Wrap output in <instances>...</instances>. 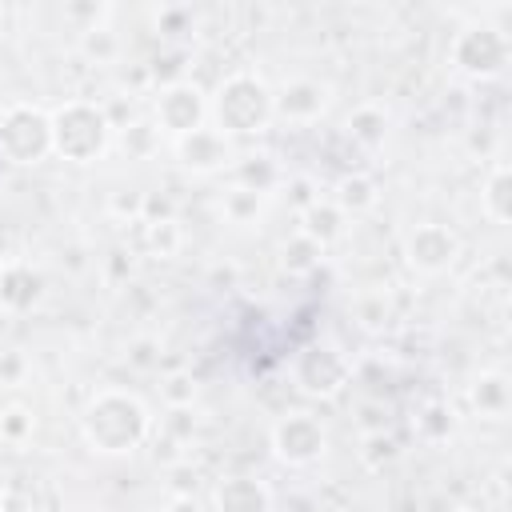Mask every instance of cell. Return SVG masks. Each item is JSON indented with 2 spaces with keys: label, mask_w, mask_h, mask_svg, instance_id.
<instances>
[{
  "label": "cell",
  "mask_w": 512,
  "mask_h": 512,
  "mask_svg": "<svg viewBox=\"0 0 512 512\" xmlns=\"http://www.w3.org/2000/svg\"><path fill=\"white\" fill-rule=\"evenodd\" d=\"M152 432V416L136 392L100 388L80 412V436L100 456H128Z\"/></svg>",
  "instance_id": "obj_1"
},
{
  "label": "cell",
  "mask_w": 512,
  "mask_h": 512,
  "mask_svg": "<svg viewBox=\"0 0 512 512\" xmlns=\"http://www.w3.org/2000/svg\"><path fill=\"white\" fill-rule=\"evenodd\" d=\"M332 104V88L312 76H292L272 88V116L284 124H316Z\"/></svg>",
  "instance_id": "obj_10"
},
{
  "label": "cell",
  "mask_w": 512,
  "mask_h": 512,
  "mask_svg": "<svg viewBox=\"0 0 512 512\" xmlns=\"http://www.w3.org/2000/svg\"><path fill=\"white\" fill-rule=\"evenodd\" d=\"M52 152L68 164H96L112 148V120L92 100H64L52 112Z\"/></svg>",
  "instance_id": "obj_3"
},
{
  "label": "cell",
  "mask_w": 512,
  "mask_h": 512,
  "mask_svg": "<svg viewBox=\"0 0 512 512\" xmlns=\"http://www.w3.org/2000/svg\"><path fill=\"white\" fill-rule=\"evenodd\" d=\"M320 244H312L308 236H288L284 240V248H280V268L284 272H292V276H308V272H316V264H320Z\"/></svg>",
  "instance_id": "obj_23"
},
{
  "label": "cell",
  "mask_w": 512,
  "mask_h": 512,
  "mask_svg": "<svg viewBox=\"0 0 512 512\" xmlns=\"http://www.w3.org/2000/svg\"><path fill=\"white\" fill-rule=\"evenodd\" d=\"M212 512H272V492L256 476H224L212 484Z\"/></svg>",
  "instance_id": "obj_13"
},
{
  "label": "cell",
  "mask_w": 512,
  "mask_h": 512,
  "mask_svg": "<svg viewBox=\"0 0 512 512\" xmlns=\"http://www.w3.org/2000/svg\"><path fill=\"white\" fill-rule=\"evenodd\" d=\"M480 208L492 224H508L512 220V172L508 164H492L488 168V180L480 188Z\"/></svg>",
  "instance_id": "obj_18"
},
{
  "label": "cell",
  "mask_w": 512,
  "mask_h": 512,
  "mask_svg": "<svg viewBox=\"0 0 512 512\" xmlns=\"http://www.w3.org/2000/svg\"><path fill=\"white\" fill-rule=\"evenodd\" d=\"M20 372H24V356L20 352H8L4 360H0V380H20Z\"/></svg>",
  "instance_id": "obj_31"
},
{
  "label": "cell",
  "mask_w": 512,
  "mask_h": 512,
  "mask_svg": "<svg viewBox=\"0 0 512 512\" xmlns=\"http://www.w3.org/2000/svg\"><path fill=\"white\" fill-rule=\"evenodd\" d=\"M512 60V44L496 24H464L448 44V64L468 80H496Z\"/></svg>",
  "instance_id": "obj_5"
},
{
  "label": "cell",
  "mask_w": 512,
  "mask_h": 512,
  "mask_svg": "<svg viewBox=\"0 0 512 512\" xmlns=\"http://www.w3.org/2000/svg\"><path fill=\"white\" fill-rule=\"evenodd\" d=\"M152 112H156V128L160 132H168L172 140L188 136V132L204 128V120H208V92L196 80H184V76L168 80V84L156 88Z\"/></svg>",
  "instance_id": "obj_8"
},
{
  "label": "cell",
  "mask_w": 512,
  "mask_h": 512,
  "mask_svg": "<svg viewBox=\"0 0 512 512\" xmlns=\"http://www.w3.org/2000/svg\"><path fill=\"white\" fill-rule=\"evenodd\" d=\"M172 152H176V164L188 168V172H196V176H212V172H224V168L236 164L232 140L224 132L208 128V124L196 128V132H188V136H176L172 140Z\"/></svg>",
  "instance_id": "obj_11"
},
{
  "label": "cell",
  "mask_w": 512,
  "mask_h": 512,
  "mask_svg": "<svg viewBox=\"0 0 512 512\" xmlns=\"http://www.w3.org/2000/svg\"><path fill=\"white\" fill-rule=\"evenodd\" d=\"M404 260L420 276H444L460 260V236L456 228L440 220H424L404 236Z\"/></svg>",
  "instance_id": "obj_9"
},
{
  "label": "cell",
  "mask_w": 512,
  "mask_h": 512,
  "mask_svg": "<svg viewBox=\"0 0 512 512\" xmlns=\"http://www.w3.org/2000/svg\"><path fill=\"white\" fill-rule=\"evenodd\" d=\"M260 212H264V196L260 192H248L240 184H232L224 192V220L228 224H256Z\"/></svg>",
  "instance_id": "obj_25"
},
{
  "label": "cell",
  "mask_w": 512,
  "mask_h": 512,
  "mask_svg": "<svg viewBox=\"0 0 512 512\" xmlns=\"http://www.w3.org/2000/svg\"><path fill=\"white\" fill-rule=\"evenodd\" d=\"M32 432H36V420H32L28 408L12 404V408L0 412V444H28Z\"/></svg>",
  "instance_id": "obj_26"
},
{
  "label": "cell",
  "mask_w": 512,
  "mask_h": 512,
  "mask_svg": "<svg viewBox=\"0 0 512 512\" xmlns=\"http://www.w3.org/2000/svg\"><path fill=\"white\" fill-rule=\"evenodd\" d=\"M40 292H44V280H40V272H36L28 260H8V264H0V312L24 316V312L36 308Z\"/></svg>",
  "instance_id": "obj_12"
},
{
  "label": "cell",
  "mask_w": 512,
  "mask_h": 512,
  "mask_svg": "<svg viewBox=\"0 0 512 512\" xmlns=\"http://www.w3.org/2000/svg\"><path fill=\"white\" fill-rule=\"evenodd\" d=\"M192 20V8H160L156 12V28L160 32H180V24Z\"/></svg>",
  "instance_id": "obj_30"
},
{
  "label": "cell",
  "mask_w": 512,
  "mask_h": 512,
  "mask_svg": "<svg viewBox=\"0 0 512 512\" xmlns=\"http://www.w3.org/2000/svg\"><path fill=\"white\" fill-rule=\"evenodd\" d=\"M136 224H140V248L148 256H176V248H180L176 220H136Z\"/></svg>",
  "instance_id": "obj_22"
},
{
  "label": "cell",
  "mask_w": 512,
  "mask_h": 512,
  "mask_svg": "<svg viewBox=\"0 0 512 512\" xmlns=\"http://www.w3.org/2000/svg\"><path fill=\"white\" fill-rule=\"evenodd\" d=\"M352 316H356V324H360L364 332H380V328H388L392 316H396L388 288H368V292H360L356 304H352Z\"/></svg>",
  "instance_id": "obj_20"
},
{
  "label": "cell",
  "mask_w": 512,
  "mask_h": 512,
  "mask_svg": "<svg viewBox=\"0 0 512 512\" xmlns=\"http://www.w3.org/2000/svg\"><path fill=\"white\" fill-rule=\"evenodd\" d=\"M468 404L476 416L484 420H504L508 416V404H512V388H508V376L504 372H480L472 384H468Z\"/></svg>",
  "instance_id": "obj_14"
},
{
  "label": "cell",
  "mask_w": 512,
  "mask_h": 512,
  "mask_svg": "<svg viewBox=\"0 0 512 512\" xmlns=\"http://www.w3.org/2000/svg\"><path fill=\"white\" fill-rule=\"evenodd\" d=\"M348 136L360 144V148H380L384 144V136H388V112H384V104H376V100H364V104H356L352 112H348Z\"/></svg>",
  "instance_id": "obj_17"
},
{
  "label": "cell",
  "mask_w": 512,
  "mask_h": 512,
  "mask_svg": "<svg viewBox=\"0 0 512 512\" xmlns=\"http://www.w3.org/2000/svg\"><path fill=\"white\" fill-rule=\"evenodd\" d=\"M164 396H168V404H172V408L192 404V384H188V376H172V380L164 384Z\"/></svg>",
  "instance_id": "obj_29"
},
{
  "label": "cell",
  "mask_w": 512,
  "mask_h": 512,
  "mask_svg": "<svg viewBox=\"0 0 512 512\" xmlns=\"http://www.w3.org/2000/svg\"><path fill=\"white\" fill-rule=\"evenodd\" d=\"M52 156V116L40 104L12 100L0 108V160L8 168H36Z\"/></svg>",
  "instance_id": "obj_4"
},
{
  "label": "cell",
  "mask_w": 512,
  "mask_h": 512,
  "mask_svg": "<svg viewBox=\"0 0 512 512\" xmlns=\"http://www.w3.org/2000/svg\"><path fill=\"white\" fill-rule=\"evenodd\" d=\"M268 444H272V456L288 468H308L324 456L328 448V428L320 424V416L312 412H284L272 432H268Z\"/></svg>",
  "instance_id": "obj_6"
},
{
  "label": "cell",
  "mask_w": 512,
  "mask_h": 512,
  "mask_svg": "<svg viewBox=\"0 0 512 512\" xmlns=\"http://www.w3.org/2000/svg\"><path fill=\"white\" fill-rule=\"evenodd\" d=\"M164 512H204V508H200V500H196V496H172Z\"/></svg>",
  "instance_id": "obj_32"
},
{
  "label": "cell",
  "mask_w": 512,
  "mask_h": 512,
  "mask_svg": "<svg viewBox=\"0 0 512 512\" xmlns=\"http://www.w3.org/2000/svg\"><path fill=\"white\" fill-rule=\"evenodd\" d=\"M448 432H452V412H448L444 404H428V408L416 416V436H420V440L440 444V440H448Z\"/></svg>",
  "instance_id": "obj_27"
},
{
  "label": "cell",
  "mask_w": 512,
  "mask_h": 512,
  "mask_svg": "<svg viewBox=\"0 0 512 512\" xmlns=\"http://www.w3.org/2000/svg\"><path fill=\"white\" fill-rule=\"evenodd\" d=\"M232 172H236V184L240 188L260 192V196H268L280 184V164L272 156H236Z\"/></svg>",
  "instance_id": "obj_19"
},
{
  "label": "cell",
  "mask_w": 512,
  "mask_h": 512,
  "mask_svg": "<svg viewBox=\"0 0 512 512\" xmlns=\"http://www.w3.org/2000/svg\"><path fill=\"white\" fill-rule=\"evenodd\" d=\"M156 148H160V128H156V120H132V124H124V132H120V152H124L128 160H148Z\"/></svg>",
  "instance_id": "obj_21"
},
{
  "label": "cell",
  "mask_w": 512,
  "mask_h": 512,
  "mask_svg": "<svg viewBox=\"0 0 512 512\" xmlns=\"http://www.w3.org/2000/svg\"><path fill=\"white\" fill-rule=\"evenodd\" d=\"M0 508H4V480H0Z\"/></svg>",
  "instance_id": "obj_33"
},
{
  "label": "cell",
  "mask_w": 512,
  "mask_h": 512,
  "mask_svg": "<svg viewBox=\"0 0 512 512\" xmlns=\"http://www.w3.org/2000/svg\"><path fill=\"white\" fill-rule=\"evenodd\" d=\"M208 120L216 132L232 136H260L272 116V84L256 72H228L208 96Z\"/></svg>",
  "instance_id": "obj_2"
},
{
  "label": "cell",
  "mask_w": 512,
  "mask_h": 512,
  "mask_svg": "<svg viewBox=\"0 0 512 512\" xmlns=\"http://www.w3.org/2000/svg\"><path fill=\"white\" fill-rule=\"evenodd\" d=\"M344 228H348V216L332 204V200H312L308 208H300V236H308L312 244H320V248H328L332 240H340L344 236Z\"/></svg>",
  "instance_id": "obj_15"
},
{
  "label": "cell",
  "mask_w": 512,
  "mask_h": 512,
  "mask_svg": "<svg viewBox=\"0 0 512 512\" xmlns=\"http://www.w3.org/2000/svg\"><path fill=\"white\" fill-rule=\"evenodd\" d=\"M288 372H292V384H296L304 396H312V400H332V396H340L344 384H348V376H352L348 360H344L332 344H308V348H300V352L292 356Z\"/></svg>",
  "instance_id": "obj_7"
},
{
  "label": "cell",
  "mask_w": 512,
  "mask_h": 512,
  "mask_svg": "<svg viewBox=\"0 0 512 512\" xmlns=\"http://www.w3.org/2000/svg\"><path fill=\"white\" fill-rule=\"evenodd\" d=\"M108 208H112L116 216H128V220L136 224V220H140V212H144V192H128V196L120 192V196H112V204H108Z\"/></svg>",
  "instance_id": "obj_28"
},
{
  "label": "cell",
  "mask_w": 512,
  "mask_h": 512,
  "mask_svg": "<svg viewBox=\"0 0 512 512\" xmlns=\"http://www.w3.org/2000/svg\"><path fill=\"white\" fill-rule=\"evenodd\" d=\"M80 52L92 64H116L120 60V36L108 24H96V28L80 32Z\"/></svg>",
  "instance_id": "obj_24"
},
{
  "label": "cell",
  "mask_w": 512,
  "mask_h": 512,
  "mask_svg": "<svg viewBox=\"0 0 512 512\" xmlns=\"http://www.w3.org/2000/svg\"><path fill=\"white\" fill-rule=\"evenodd\" d=\"M332 204H336L344 216H360V212H372V208L380 204V184H376L368 172H348V176H340Z\"/></svg>",
  "instance_id": "obj_16"
}]
</instances>
